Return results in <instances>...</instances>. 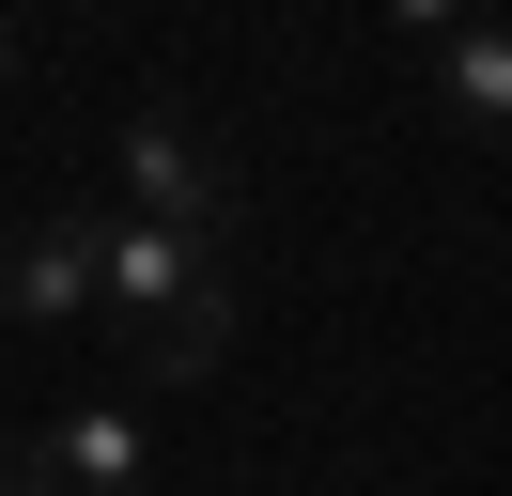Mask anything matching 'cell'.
Instances as JSON below:
<instances>
[{"label": "cell", "instance_id": "9", "mask_svg": "<svg viewBox=\"0 0 512 496\" xmlns=\"http://www.w3.org/2000/svg\"><path fill=\"white\" fill-rule=\"evenodd\" d=\"M0 78H16V16H0Z\"/></svg>", "mask_w": 512, "mask_h": 496}, {"label": "cell", "instance_id": "1", "mask_svg": "<svg viewBox=\"0 0 512 496\" xmlns=\"http://www.w3.org/2000/svg\"><path fill=\"white\" fill-rule=\"evenodd\" d=\"M94 341L125 388H202L233 357V264L218 233H171V217L94 202Z\"/></svg>", "mask_w": 512, "mask_h": 496}, {"label": "cell", "instance_id": "6", "mask_svg": "<svg viewBox=\"0 0 512 496\" xmlns=\"http://www.w3.org/2000/svg\"><path fill=\"white\" fill-rule=\"evenodd\" d=\"M481 0H388V31H404V47H435V31H466Z\"/></svg>", "mask_w": 512, "mask_h": 496}, {"label": "cell", "instance_id": "7", "mask_svg": "<svg viewBox=\"0 0 512 496\" xmlns=\"http://www.w3.org/2000/svg\"><path fill=\"white\" fill-rule=\"evenodd\" d=\"M0 496H63V481H47V465H16V481H0Z\"/></svg>", "mask_w": 512, "mask_h": 496}, {"label": "cell", "instance_id": "2", "mask_svg": "<svg viewBox=\"0 0 512 496\" xmlns=\"http://www.w3.org/2000/svg\"><path fill=\"white\" fill-rule=\"evenodd\" d=\"M125 217H171V233H233V155L202 140L187 109H140L125 124V186H109Z\"/></svg>", "mask_w": 512, "mask_h": 496}, {"label": "cell", "instance_id": "4", "mask_svg": "<svg viewBox=\"0 0 512 496\" xmlns=\"http://www.w3.org/2000/svg\"><path fill=\"white\" fill-rule=\"evenodd\" d=\"M32 465H47V481H63V496H156V434H140V403H125V388H94V403H63Z\"/></svg>", "mask_w": 512, "mask_h": 496}, {"label": "cell", "instance_id": "5", "mask_svg": "<svg viewBox=\"0 0 512 496\" xmlns=\"http://www.w3.org/2000/svg\"><path fill=\"white\" fill-rule=\"evenodd\" d=\"M419 62H435V124L481 155V140L512 124V31H497V16H466V31H435Z\"/></svg>", "mask_w": 512, "mask_h": 496}, {"label": "cell", "instance_id": "3", "mask_svg": "<svg viewBox=\"0 0 512 496\" xmlns=\"http://www.w3.org/2000/svg\"><path fill=\"white\" fill-rule=\"evenodd\" d=\"M0 310L16 326H94V202H47L32 233H0Z\"/></svg>", "mask_w": 512, "mask_h": 496}, {"label": "cell", "instance_id": "8", "mask_svg": "<svg viewBox=\"0 0 512 496\" xmlns=\"http://www.w3.org/2000/svg\"><path fill=\"white\" fill-rule=\"evenodd\" d=\"M16 465H32V450H16V434H0V481H16Z\"/></svg>", "mask_w": 512, "mask_h": 496}]
</instances>
